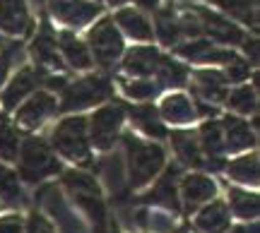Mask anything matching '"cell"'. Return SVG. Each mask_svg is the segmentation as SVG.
Wrapping results in <instances>:
<instances>
[{"instance_id":"cell-1","label":"cell","mask_w":260,"mask_h":233,"mask_svg":"<svg viewBox=\"0 0 260 233\" xmlns=\"http://www.w3.org/2000/svg\"><path fill=\"white\" fill-rule=\"evenodd\" d=\"M125 147L130 154V176H133V185H140L157 173V168L164 161V151L157 144H142L138 137L128 135L125 137Z\"/></svg>"},{"instance_id":"cell-2","label":"cell","mask_w":260,"mask_h":233,"mask_svg":"<svg viewBox=\"0 0 260 233\" xmlns=\"http://www.w3.org/2000/svg\"><path fill=\"white\" fill-rule=\"evenodd\" d=\"M60 171L58 161L48 147L41 140H27L24 149H22V178H27L29 183H37L44 176H51Z\"/></svg>"},{"instance_id":"cell-3","label":"cell","mask_w":260,"mask_h":233,"mask_svg":"<svg viewBox=\"0 0 260 233\" xmlns=\"http://www.w3.org/2000/svg\"><path fill=\"white\" fill-rule=\"evenodd\" d=\"M53 142L65 157L75 159V161L89 159V147H87V137H84V118L63 121L53 132Z\"/></svg>"},{"instance_id":"cell-4","label":"cell","mask_w":260,"mask_h":233,"mask_svg":"<svg viewBox=\"0 0 260 233\" xmlns=\"http://www.w3.org/2000/svg\"><path fill=\"white\" fill-rule=\"evenodd\" d=\"M65 183L73 190L77 205L89 214L92 221H96L99 228H104V214H106V212H104V202H102V197H99V190H96L92 178L84 176V173H68V176H65Z\"/></svg>"},{"instance_id":"cell-5","label":"cell","mask_w":260,"mask_h":233,"mask_svg":"<svg viewBox=\"0 0 260 233\" xmlns=\"http://www.w3.org/2000/svg\"><path fill=\"white\" fill-rule=\"evenodd\" d=\"M89 41H92L94 56L102 65H111L123 51V38L116 31L111 19H102L96 27L89 31Z\"/></svg>"},{"instance_id":"cell-6","label":"cell","mask_w":260,"mask_h":233,"mask_svg":"<svg viewBox=\"0 0 260 233\" xmlns=\"http://www.w3.org/2000/svg\"><path fill=\"white\" fill-rule=\"evenodd\" d=\"M109 82H104L102 77H84L73 87H68L63 94V108L73 111V108H84L92 101H99L104 96H109Z\"/></svg>"},{"instance_id":"cell-7","label":"cell","mask_w":260,"mask_h":233,"mask_svg":"<svg viewBox=\"0 0 260 233\" xmlns=\"http://www.w3.org/2000/svg\"><path fill=\"white\" fill-rule=\"evenodd\" d=\"M123 123V108L121 106H106L102 111L94 113L92 118V142L99 149H109L116 140V132Z\"/></svg>"},{"instance_id":"cell-8","label":"cell","mask_w":260,"mask_h":233,"mask_svg":"<svg viewBox=\"0 0 260 233\" xmlns=\"http://www.w3.org/2000/svg\"><path fill=\"white\" fill-rule=\"evenodd\" d=\"M0 29L8 34H22L29 29V12L24 0H0Z\"/></svg>"},{"instance_id":"cell-9","label":"cell","mask_w":260,"mask_h":233,"mask_svg":"<svg viewBox=\"0 0 260 233\" xmlns=\"http://www.w3.org/2000/svg\"><path fill=\"white\" fill-rule=\"evenodd\" d=\"M51 8L60 19H65L73 27H82L87 19H92L94 15H99L96 5L82 3V0H51Z\"/></svg>"},{"instance_id":"cell-10","label":"cell","mask_w":260,"mask_h":233,"mask_svg":"<svg viewBox=\"0 0 260 233\" xmlns=\"http://www.w3.org/2000/svg\"><path fill=\"white\" fill-rule=\"evenodd\" d=\"M51 113H56V99L41 92V94H37L27 106H22V111L17 113V121L22 123V125H27V128H37Z\"/></svg>"},{"instance_id":"cell-11","label":"cell","mask_w":260,"mask_h":233,"mask_svg":"<svg viewBox=\"0 0 260 233\" xmlns=\"http://www.w3.org/2000/svg\"><path fill=\"white\" fill-rule=\"evenodd\" d=\"M198 15H200L205 22L203 29H207L212 38H217V41H229V44L241 41V31L234 27V24H229L226 19H222L219 15H214V12H210V10H205V8H198Z\"/></svg>"},{"instance_id":"cell-12","label":"cell","mask_w":260,"mask_h":233,"mask_svg":"<svg viewBox=\"0 0 260 233\" xmlns=\"http://www.w3.org/2000/svg\"><path fill=\"white\" fill-rule=\"evenodd\" d=\"M159 60L161 58H159V53L154 48H135L128 56V60H125V70L138 72V75H147V72L159 67Z\"/></svg>"},{"instance_id":"cell-13","label":"cell","mask_w":260,"mask_h":233,"mask_svg":"<svg viewBox=\"0 0 260 233\" xmlns=\"http://www.w3.org/2000/svg\"><path fill=\"white\" fill-rule=\"evenodd\" d=\"M226 224H229V216H226V207L222 202H214V205L205 207L203 212H200V216H198V226L210 233L224 231Z\"/></svg>"},{"instance_id":"cell-14","label":"cell","mask_w":260,"mask_h":233,"mask_svg":"<svg viewBox=\"0 0 260 233\" xmlns=\"http://www.w3.org/2000/svg\"><path fill=\"white\" fill-rule=\"evenodd\" d=\"M224 128H226V142H224V147L229 151L243 149V147L253 144L248 125L243 121H239V118H226V121H224Z\"/></svg>"},{"instance_id":"cell-15","label":"cell","mask_w":260,"mask_h":233,"mask_svg":"<svg viewBox=\"0 0 260 233\" xmlns=\"http://www.w3.org/2000/svg\"><path fill=\"white\" fill-rule=\"evenodd\" d=\"M214 192H217L214 183L205 176H190L183 183V195H186V200L190 205L200 202V200H207V197H214Z\"/></svg>"},{"instance_id":"cell-16","label":"cell","mask_w":260,"mask_h":233,"mask_svg":"<svg viewBox=\"0 0 260 233\" xmlns=\"http://www.w3.org/2000/svg\"><path fill=\"white\" fill-rule=\"evenodd\" d=\"M116 19H118V24H123V29L128 31L130 36H135V38H149L152 36V27H149L147 19L142 17L138 10H121Z\"/></svg>"},{"instance_id":"cell-17","label":"cell","mask_w":260,"mask_h":233,"mask_svg":"<svg viewBox=\"0 0 260 233\" xmlns=\"http://www.w3.org/2000/svg\"><path fill=\"white\" fill-rule=\"evenodd\" d=\"M31 87H34V72L31 70H22L15 80H12V84L8 87V92H5V96H3V101H5V108H15V103L24 96V94L31 92Z\"/></svg>"},{"instance_id":"cell-18","label":"cell","mask_w":260,"mask_h":233,"mask_svg":"<svg viewBox=\"0 0 260 233\" xmlns=\"http://www.w3.org/2000/svg\"><path fill=\"white\" fill-rule=\"evenodd\" d=\"M34 58H37L41 65L56 67L58 65V56H56V38L51 36L48 27H44V31L37 36L34 41Z\"/></svg>"},{"instance_id":"cell-19","label":"cell","mask_w":260,"mask_h":233,"mask_svg":"<svg viewBox=\"0 0 260 233\" xmlns=\"http://www.w3.org/2000/svg\"><path fill=\"white\" fill-rule=\"evenodd\" d=\"M60 48H63V53L75 67H89V53H87L84 44H80L77 38H73L70 34H63L60 36Z\"/></svg>"},{"instance_id":"cell-20","label":"cell","mask_w":260,"mask_h":233,"mask_svg":"<svg viewBox=\"0 0 260 233\" xmlns=\"http://www.w3.org/2000/svg\"><path fill=\"white\" fill-rule=\"evenodd\" d=\"M229 173L241 183H258V161L255 157H243L229 166Z\"/></svg>"},{"instance_id":"cell-21","label":"cell","mask_w":260,"mask_h":233,"mask_svg":"<svg viewBox=\"0 0 260 233\" xmlns=\"http://www.w3.org/2000/svg\"><path fill=\"white\" fill-rule=\"evenodd\" d=\"M229 195H232V205L239 216L253 219V216L258 214V197L255 195H246V192H239V190H232Z\"/></svg>"},{"instance_id":"cell-22","label":"cell","mask_w":260,"mask_h":233,"mask_svg":"<svg viewBox=\"0 0 260 233\" xmlns=\"http://www.w3.org/2000/svg\"><path fill=\"white\" fill-rule=\"evenodd\" d=\"M174 176H176V171H169L167 178H161V183L154 187V192L149 197H154L157 202H164V205L174 207L176 209V192H174Z\"/></svg>"},{"instance_id":"cell-23","label":"cell","mask_w":260,"mask_h":233,"mask_svg":"<svg viewBox=\"0 0 260 233\" xmlns=\"http://www.w3.org/2000/svg\"><path fill=\"white\" fill-rule=\"evenodd\" d=\"M219 5H222L224 10H229L232 15L241 17L243 22H253V24H255V15H253L255 0H219Z\"/></svg>"},{"instance_id":"cell-24","label":"cell","mask_w":260,"mask_h":233,"mask_svg":"<svg viewBox=\"0 0 260 233\" xmlns=\"http://www.w3.org/2000/svg\"><path fill=\"white\" fill-rule=\"evenodd\" d=\"M159 63H161V65H159V77H161L164 84L178 87V84L186 82V67H181L178 63H174V60H159Z\"/></svg>"},{"instance_id":"cell-25","label":"cell","mask_w":260,"mask_h":233,"mask_svg":"<svg viewBox=\"0 0 260 233\" xmlns=\"http://www.w3.org/2000/svg\"><path fill=\"white\" fill-rule=\"evenodd\" d=\"M0 157L15 159L17 157V132L10 128L8 123H0Z\"/></svg>"},{"instance_id":"cell-26","label":"cell","mask_w":260,"mask_h":233,"mask_svg":"<svg viewBox=\"0 0 260 233\" xmlns=\"http://www.w3.org/2000/svg\"><path fill=\"white\" fill-rule=\"evenodd\" d=\"M0 197H5L8 202H15L19 200V183L17 176L8 171L5 166H0Z\"/></svg>"},{"instance_id":"cell-27","label":"cell","mask_w":260,"mask_h":233,"mask_svg":"<svg viewBox=\"0 0 260 233\" xmlns=\"http://www.w3.org/2000/svg\"><path fill=\"white\" fill-rule=\"evenodd\" d=\"M133 115L138 118V123L145 128L147 132H154V135H164V128L157 123V111L152 106H140L133 111Z\"/></svg>"},{"instance_id":"cell-28","label":"cell","mask_w":260,"mask_h":233,"mask_svg":"<svg viewBox=\"0 0 260 233\" xmlns=\"http://www.w3.org/2000/svg\"><path fill=\"white\" fill-rule=\"evenodd\" d=\"M236 108V111L241 113H248L255 108V96H253V92L248 89V87H241V89H236V92L232 94V101H229Z\"/></svg>"},{"instance_id":"cell-29","label":"cell","mask_w":260,"mask_h":233,"mask_svg":"<svg viewBox=\"0 0 260 233\" xmlns=\"http://www.w3.org/2000/svg\"><path fill=\"white\" fill-rule=\"evenodd\" d=\"M164 113H167L169 118H174L176 123H181V118H186L188 113H190V106H188V101L183 96H174V99H167Z\"/></svg>"},{"instance_id":"cell-30","label":"cell","mask_w":260,"mask_h":233,"mask_svg":"<svg viewBox=\"0 0 260 233\" xmlns=\"http://www.w3.org/2000/svg\"><path fill=\"white\" fill-rule=\"evenodd\" d=\"M176 147L186 161H190V164H203V161H200V154H198V149H195V144L190 142L188 135H176Z\"/></svg>"},{"instance_id":"cell-31","label":"cell","mask_w":260,"mask_h":233,"mask_svg":"<svg viewBox=\"0 0 260 233\" xmlns=\"http://www.w3.org/2000/svg\"><path fill=\"white\" fill-rule=\"evenodd\" d=\"M178 34H181L178 24H176V22H169L167 15L161 12V15H159V36L164 38L167 44H171V41H176V38H178Z\"/></svg>"},{"instance_id":"cell-32","label":"cell","mask_w":260,"mask_h":233,"mask_svg":"<svg viewBox=\"0 0 260 233\" xmlns=\"http://www.w3.org/2000/svg\"><path fill=\"white\" fill-rule=\"evenodd\" d=\"M210 51H212V44H207V41H198V44L178 48V53H181V56H188V58H205Z\"/></svg>"},{"instance_id":"cell-33","label":"cell","mask_w":260,"mask_h":233,"mask_svg":"<svg viewBox=\"0 0 260 233\" xmlns=\"http://www.w3.org/2000/svg\"><path fill=\"white\" fill-rule=\"evenodd\" d=\"M203 137H205V147L210 151H219L222 149V137H219V128L217 125H205L203 128Z\"/></svg>"},{"instance_id":"cell-34","label":"cell","mask_w":260,"mask_h":233,"mask_svg":"<svg viewBox=\"0 0 260 233\" xmlns=\"http://www.w3.org/2000/svg\"><path fill=\"white\" fill-rule=\"evenodd\" d=\"M154 92H157V87H154L152 82H147V84L133 82L128 87V94H130V96H135V99H147V96H152Z\"/></svg>"},{"instance_id":"cell-35","label":"cell","mask_w":260,"mask_h":233,"mask_svg":"<svg viewBox=\"0 0 260 233\" xmlns=\"http://www.w3.org/2000/svg\"><path fill=\"white\" fill-rule=\"evenodd\" d=\"M0 233H22V219L19 216L0 219Z\"/></svg>"},{"instance_id":"cell-36","label":"cell","mask_w":260,"mask_h":233,"mask_svg":"<svg viewBox=\"0 0 260 233\" xmlns=\"http://www.w3.org/2000/svg\"><path fill=\"white\" fill-rule=\"evenodd\" d=\"M229 65H232V70H229V80H243V77L248 75V65L241 63L239 58H236L234 63H229Z\"/></svg>"},{"instance_id":"cell-37","label":"cell","mask_w":260,"mask_h":233,"mask_svg":"<svg viewBox=\"0 0 260 233\" xmlns=\"http://www.w3.org/2000/svg\"><path fill=\"white\" fill-rule=\"evenodd\" d=\"M29 233H53V231H51V226L46 224L44 216H31V221H29Z\"/></svg>"},{"instance_id":"cell-38","label":"cell","mask_w":260,"mask_h":233,"mask_svg":"<svg viewBox=\"0 0 260 233\" xmlns=\"http://www.w3.org/2000/svg\"><path fill=\"white\" fill-rule=\"evenodd\" d=\"M19 46H12L8 51V53H3V56H0V82H3V80H5V75H8V65H10V53H12V51H17Z\"/></svg>"},{"instance_id":"cell-39","label":"cell","mask_w":260,"mask_h":233,"mask_svg":"<svg viewBox=\"0 0 260 233\" xmlns=\"http://www.w3.org/2000/svg\"><path fill=\"white\" fill-rule=\"evenodd\" d=\"M246 51H251V58H253V60L258 58V48H255V41H248V44H246Z\"/></svg>"},{"instance_id":"cell-40","label":"cell","mask_w":260,"mask_h":233,"mask_svg":"<svg viewBox=\"0 0 260 233\" xmlns=\"http://www.w3.org/2000/svg\"><path fill=\"white\" fill-rule=\"evenodd\" d=\"M234 233H246V231H243V228H239V231H234Z\"/></svg>"},{"instance_id":"cell-41","label":"cell","mask_w":260,"mask_h":233,"mask_svg":"<svg viewBox=\"0 0 260 233\" xmlns=\"http://www.w3.org/2000/svg\"><path fill=\"white\" fill-rule=\"evenodd\" d=\"M111 3H125V0H111Z\"/></svg>"}]
</instances>
